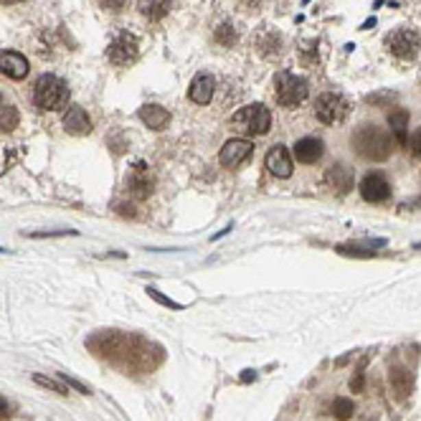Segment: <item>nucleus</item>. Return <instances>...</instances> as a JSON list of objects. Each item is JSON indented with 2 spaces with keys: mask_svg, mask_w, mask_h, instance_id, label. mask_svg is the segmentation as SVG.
Instances as JSON below:
<instances>
[{
  "mask_svg": "<svg viewBox=\"0 0 421 421\" xmlns=\"http://www.w3.org/2000/svg\"><path fill=\"white\" fill-rule=\"evenodd\" d=\"M59 381H64V383H67L69 388H76V391H79V394H89V388H86L84 383H79V381L69 378L67 373H59Z\"/></svg>",
  "mask_w": 421,
  "mask_h": 421,
  "instance_id": "obj_27",
  "label": "nucleus"
},
{
  "mask_svg": "<svg viewBox=\"0 0 421 421\" xmlns=\"http://www.w3.org/2000/svg\"><path fill=\"white\" fill-rule=\"evenodd\" d=\"M361 195L363 201L368 203H383L391 195V186H388V180L383 173H378V170H373V173H368V176L361 180Z\"/></svg>",
  "mask_w": 421,
  "mask_h": 421,
  "instance_id": "obj_9",
  "label": "nucleus"
},
{
  "mask_svg": "<svg viewBox=\"0 0 421 421\" xmlns=\"http://www.w3.org/2000/svg\"><path fill=\"white\" fill-rule=\"evenodd\" d=\"M34 381H36V383H38V386H46V388H51V391H56V394H61V396H67V386H64V383H59V381L46 378V376H41V373H36Z\"/></svg>",
  "mask_w": 421,
  "mask_h": 421,
  "instance_id": "obj_24",
  "label": "nucleus"
},
{
  "mask_svg": "<svg viewBox=\"0 0 421 421\" xmlns=\"http://www.w3.org/2000/svg\"><path fill=\"white\" fill-rule=\"evenodd\" d=\"M388 125H391V132L398 145H409V112L394 110L388 115Z\"/></svg>",
  "mask_w": 421,
  "mask_h": 421,
  "instance_id": "obj_19",
  "label": "nucleus"
},
{
  "mask_svg": "<svg viewBox=\"0 0 421 421\" xmlns=\"http://www.w3.org/2000/svg\"><path fill=\"white\" fill-rule=\"evenodd\" d=\"M348 115V101L335 92H325L315 99V117L320 119L322 125H337L343 122Z\"/></svg>",
  "mask_w": 421,
  "mask_h": 421,
  "instance_id": "obj_5",
  "label": "nucleus"
},
{
  "mask_svg": "<svg viewBox=\"0 0 421 421\" xmlns=\"http://www.w3.org/2000/svg\"><path fill=\"white\" fill-rule=\"evenodd\" d=\"M127 191L135 198H147L152 193V176L147 173L143 163H137L135 170L127 176Z\"/></svg>",
  "mask_w": 421,
  "mask_h": 421,
  "instance_id": "obj_13",
  "label": "nucleus"
},
{
  "mask_svg": "<svg viewBox=\"0 0 421 421\" xmlns=\"http://www.w3.org/2000/svg\"><path fill=\"white\" fill-rule=\"evenodd\" d=\"M254 155V143L252 140H244V137H234V140H228L224 147H221V155L219 160L224 168H241L249 158Z\"/></svg>",
  "mask_w": 421,
  "mask_h": 421,
  "instance_id": "obj_8",
  "label": "nucleus"
},
{
  "mask_svg": "<svg viewBox=\"0 0 421 421\" xmlns=\"http://www.w3.org/2000/svg\"><path fill=\"white\" fill-rule=\"evenodd\" d=\"M0 107H3V97H0Z\"/></svg>",
  "mask_w": 421,
  "mask_h": 421,
  "instance_id": "obj_33",
  "label": "nucleus"
},
{
  "mask_svg": "<svg viewBox=\"0 0 421 421\" xmlns=\"http://www.w3.org/2000/svg\"><path fill=\"white\" fill-rule=\"evenodd\" d=\"M333 413H335V419L348 421L355 413V404L350 401V398L340 396V398H335V401H333Z\"/></svg>",
  "mask_w": 421,
  "mask_h": 421,
  "instance_id": "obj_21",
  "label": "nucleus"
},
{
  "mask_svg": "<svg viewBox=\"0 0 421 421\" xmlns=\"http://www.w3.org/2000/svg\"><path fill=\"white\" fill-rule=\"evenodd\" d=\"M8 409H10L8 401H5V398L0 396V413H8Z\"/></svg>",
  "mask_w": 421,
  "mask_h": 421,
  "instance_id": "obj_30",
  "label": "nucleus"
},
{
  "mask_svg": "<svg viewBox=\"0 0 421 421\" xmlns=\"http://www.w3.org/2000/svg\"><path fill=\"white\" fill-rule=\"evenodd\" d=\"M99 5L104 10H112V13H117L127 5V0H99Z\"/></svg>",
  "mask_w": 421,
  "mask_h": 421,
  "instance_id": "obj_28",
  "label": "nucleus"
},
{
  "mask_svg": "<svg viewBox=\"0 0 421 421\" xmlns=\"http://www.w3.org/2000/svg\"><path fill=\"white\" fill-rule=\"evenodd\" d=\"M213 89H216V79L210 74H206V71H201V74L191 82L188 97H191V101H195V104H208L210 97H213Z\"/></svg>",
  "mask_w": 421,
  "mask_h": 421,
  "instance_id": "obj_14",
  "label": "nucleus"
},
{
  "mask_svg": "<svg viewBox=\"0 0 421 421\" xmlns=\"http://www.w3.org/2000/svg\"><path fill=\"white\" fill-rule=\"evenodd\" d=\"M147 295L152 297V300H158V302L160 304H165V307H173V310H180V307H183V304H178V302H173V300H170V297H163L160 292H158V289H147Z\"/></svg>",
  "mask_w": 421,
  "mask_h": 421,
  "instance_id": "obj_26",
  "label": "nucleus"
},
{
  "mask_svg": "<svg viewBox=\"0 0 421 421\" xmlns=\"http://www.w3.org/2000/svg\"><path fill=\"white\" fill-rule=\"evenodd\" d=\"M3 5H13V3H21V0H0Z\"/></svg>",
  "mask_w": 421,
  "mask_h": 421,
  "instance_id": "obj_32",
  "label": "nucleus"
},
{
  "mask_svg": "<svg viewBox=\"0 0 421 421\" xmlns=\"http://www.w3.org/2000/svg\"><path fill=\"white\" fill-rule=\"evenodd\" d=\"M254 378H256V373H254V371H244V376H241L244 383H246V381H254Z\"/></svg>",
  "mask_w": 421,
  "mask_h": 421,
  "instance_id": "obj_31",
  "label": "nucleus"
},
{
  "mask_svg": "<svg viewBox=\"0 0 421 421\" xmlns=\"http://www.w3.org/2000/svg\"><path fill=\"white\" fill-rule=\"evenodd\" d=\"M353 143V150L361 155L363 160L371 163H383L391 158V150H394V143H391V135L386 130H381L378 125H361L350 137Z\"/></svg>",
  "mask_w": 421,
  "mask_h": 421,
  "instance_id": "obj_1",
  "label": "nucleus"
},
{
  "mask_svg": "<svg viewBox=\"0 0 421 421\" xmlns=\"http://www.w3.org/2000/svg\"><path fill=\"white\" fill-rule=\"evenodd\" d=\"M34 101L38 110L56 112L69 104V86L64 79L53 74H43L34 86Z\"/></svg>",
  "mask_w": 421,
  "mask_h": 421,
  "instance_id": "obj_2",
  "label": "nucleus"
},
{
  "mask_svg": "<svg viewBox=\"0 0 421 421\" xmlns=\"http://www.w3.org/2000/svg\"><path fill=\"white\" fill-rule=\"evenodd\" d=\"M0 74L8 79H23L28 76V59L18 51H0Z\"/></svg>",
  "mask_w": 421,
  "mask_h": 421,
  "instance_id": "obj_12",
  "label": "nucleus"
},
{
  "mask_svg": "<svg viewBox=\"0 0 421 421\" xmlns=\"http://www.w3.org/2000/svg\"><path fill=\"white\" fill-rule=\"evenodd\" d=\"M272 127V112L264 104H246L231 117V130L239 135H267Z\"/></svg>",
  "mask_w": 421,
  "mask_h": 421,
  "instance_id": "obj_3",
  "label": "nucleus"
},
{
  "mask_svg": "<svg viewBox=\"0 0 421 421\" xmlns=\"http://www.w3.org/2000/svg\"><path fill=\"white\" fill-rule=\"evenodd\" d=\"M140 13L150 21H163L170 13V0H140Z\"/></svg>",
  "mask_w": 421,
  "mask_h": 421,
  "instance_id": "obj_20",
  "label": "nucleus"
},
{
  "mask_svg": "<svg viewBox=\"0 0 421 421\" xmlns=\"http://www.w3.org/2000/svg\"><path fill=\"white\" fill-rule=\"evenodd\" d=\"M137 56H140V43L132 34H119L112 38L110 49H107V59L115 64V67H130L135 64Z\"/></svg>",
  "mask_w": 421,
  "mask_h": 421,
  "instance_id": "obj_6",
  "label": "nucleus"
},
{
  "mask_svg": "<svg viewBox=\"0 0 421 421\" xmlns=\"http://www.w3.org/2000/svg\"><path fill=\"white\" fill-rule=\"evenodd\" d=\"M419 46H421V38L411 28H398V31L386 36V49L394 56H398V59H413L419 53Z\"/></svg>",
  "mask_w": 421,
  "mask_h": 421,
  "instance_id": "obj_7",
  "label": "nucleus"
},
{
  "mask_svg": "<svg viewBox=\"0 0 421 421\" xmlns=\"http://www.w3.org/2000/svg\"><path fill=\"white\" fill-rule=\"evenodd\" d=\"M388 381H391V388H394V394L396 398H409V394L413 391V373L409 368H401V365H394L391 373H388Z\"/></svg>",
  "mask_w": 421,
  "mask_h": 421,
  "instance_id": "obj_17",
  "label": "nucleus"
},
{
  "mask_svg": "<svg viewBox=\"0 0 421 421\" xmlns=\"http://www.w3.org/2000/svg\"><path fill=\"white\" fill-rule=\"evenodd\" d=\"M310 94L307 79L292 74V71H279L277 74V101L282 107H300Z\"/></svg>",
  "mask_w": 421,
  "mask_h": 421,
  "instance_id": "obj_4",
  "label": "nucleus"
},
{
  "mask_svg": "<svg viewBox=\"0 0 421 421\" xmlns=\"http://www.w3.org/2000/svg\"><path fill=\"white\" fill-rule=\"evenodd\" d=\"M409 147H411V152L421 160V127L411 135V140H409Z\"/></svg>",
  "mask_w": 421,
  "mask_h": 421,
  "instance_id": "obj_29",
  "label": "nucleus"
},
{
  "mask_svg": "<svg viewBox=\"0 0 421 421\" xmlns=\"http://www.w3.org/2000/svg\"><path fill=\"white\" fill-rule=\"evenodd\" d=\"M64 127H67L69 135H89L92 132V119L82 107H71L64 115Z\"/></svg>",
  "mask_w": 421,
  "mask_h": 421,
  "instance_id": "obj_16",
  "label": "nucleus"
},
{
  "mask_svg": "<svg viewBox=\"0 0 421 421\" xmlns=\"http://www.w3.org/2000/svg\"><path fill=\"white\" fill-rule=\"evenodd\" d=\"M365 358H363L361 361V365H358V371H355V376L353 378H350V391H353V394H361L363 391V383H365V373H363V368H365Z\"/></svg>",
  "mask_w": 421,
  "mask_h": 421,
  "instance_id": "obj_25",
  "label": "nucleus"
},
{
  "mask_svg": "<svg viewBox=\"0 0 421 421\" xmlns=\"http://www.w3.org/2000/svg\"><path fill=\"white\" fill-rule=\"evenodd\" d=\"M140 119H143L150 130H163V127L170 122V115H168V110H163L160 104H145L143 110H140Z\"/></svg>",
  "mask_w": 421,
  "mask_h": 421,
  "instance_id": "obj_18",
  "label": "nucleus"
},
{
  "mask_svg": "<svg viewBox=\"0 0 421 421\" xmlns=\"http://www.w3.org/2000/svg\"><path fill=\"white\" fill-rule=\"evenodd\" d=\"M16 127H18V110L16 107H10V104H3V107H0V130L10 132V130H16Z\"/></svg>",
  "mask_w": 421,
  "mask_h": 421,
  "instance_id": "obj_22",
  "label": "nucleus"
},
{
  "mask_svg": "<svg viewBox=\"0 0 421 421\" xmlns=\"http://www.w3.org/2000/svg\"><path fill=\"white\" fill-rule=\"evenodd\" d=\"M325 180H328V186L335 191L337 195H346L348 191H353V170L343 165V163H335V165H330L328 173H325Z\"/></svg>",
  "mask_w": 421,
  "mask_h": 421,
  "instance_id": "obj_10",
  "label": "nucleus"
},
{
  "mask_svg": "<svg viewBox=\"0 0 421 421\" xmlns=\"http://www.w3.org/2000/svg\"><path fill=\"white\" fill-rule=\"evenodd\" d=\"M322 152H325V145L317 137H302L295 145V158L304 165H315L322 158Z\"/></svg>",
  "mask_w": 421,
  "mask_h": 421,
  "instance_id": "obj_15",
  "label": "nucleus"
},
{
  "mask_svg": "<svg viewBox=\"0 0 421 421\" xmlns=\"http://www.w3.org/2000/svg\"><path fill=\"white\" fill-rule=\"evenodd\" d=\"M213 38H216V43H221V46H231V43H236V31H234V25H219L216 28V34H213Z\"/></svg>",
  "mask_w": 421,
  "mask_h": 421,
  "instance_id": "obj_23",
  "label": "nucleus"
},
{
  "mask_svg": "<svg viewBox=\"0 0 421 421\" xmlns=\"http://www.w3.org/2000/svg\"><path fill=\"white\" fill-rule=\"evenodd\" d=\"M267 170H269L272 176L277 178H289L292 176V155L287 150L285 145H277V147H272L267 152Z\"/></svg>",
  "mask_w": 421,
  "mask_h": 421,
  "instance_id": "obj_11",
  "label": "nucleus"
}]
</instances>
